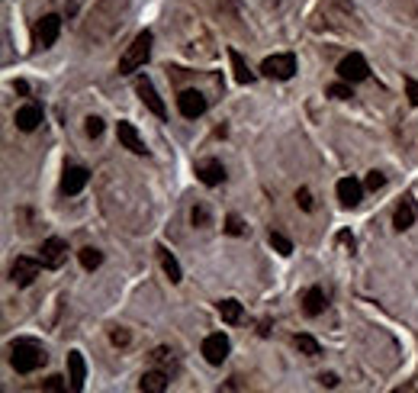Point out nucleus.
Instances as JSON below:
<instances>
[{
  "instance_id": "5701e85b",
  "label": "nucleus",
  "mask_w": 418,
  "mask_h": 393,
  "mask_svg": "<svg viewBox=\"0 0 418 393\" xmlns=\"http://www.w3.org/2000/svg\"><path fill=\"white\" fill-rule=\"evenodd\" d=\"M219 316H222V322H229V326H235V322H241V316H245V309H241L238 300H222V303H219Z\"/></svg>"
},
{
  "instance_id": "20e7f679",
  "label": "nucleus",
  "mask_w": 418,
  "mask_h": 393,
  "mask_svg": "<svg viewBox=\"0 0 418 393\" xmlns=\"http://www.w3.org/2000/svg\"><path fill=\"white\" fill-rule=\"evenodd\" d=\"M64 258H68V242L64 239H58V235H52V239H45L39 248V261L42 267H49V271H55V267L64 265Z\"/></svg>"
},
{
  "instance_id": "72a5a7b5",
  "label": "nucleus",
  "mask_w": 418,
  "mask_h": 393,
  "mask_svg": "<svg viewBox=\"0 0 418 393\" xmlns=\"http://www.w3.org/2000/svg\"><path fill=\"white\" fill-rule=\"evenodd\" d=\"M406 94H408V100L418 106V81H412V78H408V81H406Z\"/></svg>"
},
{
  "instance_id": "0eeeda50",
  "label": "nucleus",
  "mask_w": 418,
  "mask_h": 393,
  "mask_svg": "<svg viewBox=\"0 0 418 393\" xmlns=\"http://www.w3.org/2000/svg\"><path fill=\"white\" fill-rule=\"evenodd\" d=\"M338 75H341V81H347V84L367 81V75H370L367 58H364V55H357V52H351L347 58H341V64H338Z\"/></svg>"
},
{
  "instance_id": "9d476101",
  "label": "nucleus",
  "mask_w": 418,
  "mask_h": 393,
  "mask_svg": "<svg viewBox=\"0 0 418 393\" xmlns=\"http://www.w3.org/2000/svg\"><path fill=\"white\" fill-rule=\"evenodd\" d=\"M334 191H338V200H341L345 210H354V206H360V200H364V184L354 181V178H341Z\"/></svg>"
},
{
  "instance_id": "39448f33",
  "label": "nucleus",
  "mask_w": 418,
  "mask_h": 393,
  "mask_svg": "<svg viewBox=\"0 0 418 393\" xmlns=\"http://www.w3.org/2000/svg\"><path fill=\"white\" fill-rule=\"evenodd\" d=\"M58 32H62V16L58 13H45L39 23H36V45L39 49H52L58 43Z\"/></svg>"
},
{
  "instance_id": "ddd939ff",
  "label": "nucleus",
  "mask_w": 418,
  "mask_h": 393,
  "mask_svg": "<svg viewBox=\"0 0 418 393\" xmlns=\"http://www.w3.org/2000/svg\"><path fill=\"white\" fill-rule=\"evenodd\" d=\"M197 178L206 184V187H219V184L225 181V168H222V161L206 158L197 165Z\"/></svg>"
},
{
  "instance_id": "4468645a",
  "label": "nucleus",
  "mask_w": 418,
  "mask_h": 393,
  "mask_svg": "<svg viewBox=\"0 0 418 393\" xmlns=\"http://www.w3.org/2000/svg\"><path fill=\"white\" fill-rule=\"evenodd\" d=\"M68 381H71V390H84V381H87V364H84L81 351H68Z\"/></svg>"
},
{
  "instance_id": "2f4dec72",
  "label": "nucleus",
  "mask_w": 418,
  "mask_h": 393,
  "mask_svg": "<svg viewBox=\"0 0 418 393\" xmlns=\"http://www.w3.org/2000/svg\"><path fill=\"white\" fill-rule=\"evenodd\" d=\"M68 383H64V377H58V374H52L49 381H42V390H52V393H58V390H64Z\"/></svg>"
},
{
  "instance_id": "c756f323",
  "label": "nucleus",
  "mask_w": 418,
  "mask_h": 393,
  "mask_svg": "<svg viewBox=\"0 0 418 393\" xmlns=\"http://www.w3.org/2000/svg\"><path fill=\"white\" fill-rule=\"evenodd\" d=\"M383 184H386V174H383V171H370V174H367V191H380Z\"/></svg>"
},
{
  "instance_id": "7c9ffc66",
  "label": "nucleus",
  "mask_w": 418,
  "mask_h": 393,
  "mask_svg": "<svg viewBox=\"0 0 418 393\" xmlns=\"http://www.w3.org/2000/svg\"><path fill=\"white\" fill-rule=\"evenodd\" d=\"M225 233L229 235H245L248 229H245V223H241L238 216H229V219H225Z\"/></svg>"
},
{
  "instance_id": "f257e3e1",
  "label": "nucleus",
  "mask_w": 418,
  "mask_h": 393,
  "mask_svg": "<svg viewBox=\"0 0 418 393\" xmlns=\"http://www.w3.org/2000/svg\"><path fill=\"white\" fill-rule=\"evenodd\" d=\"M49 361V355L42 348L39 342H29V339H20L10 345V364L16 374H32L39 371L42 364Z\"/></svg>"
},
{
  "instance_id": "dca6fc26",
  "label": "nucleus",
  "mask_w": 418,
  "mask_h": 393,
  "mask_svg": "<svg viewBox=\"0 0 418 393\" xmlns=\"http://www.w3.org/2000/svg\"><path fill=\"white\" fill-rule=\"evenodd\" d=\"M42 123V106L39 104H26L16 110V129H23V132H32V129Z\"/></svg>"
},
{
  "instance_id": "c9c22d12",
  "label": "nucleus",
  "mask_w": 418,
  "mask_h": 393,
  "mask_svg": "<svg viewBox=\"0 0 418 393\" xmlns=\"http://www.w3.org/2000/svg\"><path fill=\"white\" fill-rule=\"evenodd\" d=\"M110 339H113V345H125V342H129V332H125V329H113V335H110Z\"/></svg>"
},
{
  "instance_id": "bb28decb",
  "label": "nucleus",
  "mask_w": 418,
  "mask_h": 393,
  "mask_svg": "<svg viewBox=\"0 0 418 393\" xmlns=\"http://www.w3.org/2000/svg\"><path fill=\"white\" fill-rule=\"evenodd\" d=\"M84 132H87L90 139H100V136H103V119H100V117H87V119H84Z\"/></svg>"
},
{
  "instance_id": "f3484780",
  "label": "nucleus",
  "mask_w": 418,
  "mask_h": 393,
  "mask_svg": "<svg viewBox=\"0 0 418 393\" xmlns=\"http://www.w3.org/2000/svg\"><path fill=\"white\" fill-rule=\"evenodd\" d=\"M138 390L142 393H164L167 390V371L155 368V371H145L142 381H138Z\"/></svg>"
},
{
  "instance_id": "9b49d317",
  "label": "nucleus",
  "mask_w": 418,
  "mask_h": 393,
  "mask_svg": "<svg viewBox=\"0 0 418 393\" xmlns=\"http://www.w3.org/2000/svg\"><path fill=\"white\" fill-rule=\"evenodd\" d=\"M177 110H180V117H187V119L203 117L206 113V97L199 94V91H180Z\"/></svg>"
},
{
  "instance_id": "7ed1b4c3",
  "label": "nucleus",
  "mask_w": 418,
  "mask_h": 393,
  "mask_svg": "<svg viewBox=\"0 0 418 393\" xmlns=\"http://www.w3.org/2000/svg\"><path fill=\"white\" fill-rule=\"evenodd\" d=\"M261 75L271 81H290L296 75V58L293 55H271L261 62Z\"/></svg>"
},
{
  "instance_id": "393cba45",
  "label": "nucleus",
  "mask_w": 418,
  "mask_h": 393,
  "mask_svg": "<svg viewBox=\"0 0 418 393\" xmlns=\"http://www.w3.org/2000/svg\"><path fill=\"white\" fill-rule=\"evenodd\" d=\"M77 258H81V265H84V271H97V267L103 265V252H97V248H81L77 252Z\"/></svg>"
},
{
  "instance_id": "a211bd4d",
  "label": "nucleus",
  "mask_w": 418,
  "mask_h": 393,
  "mask_svg": "<svg viewBox=\"0 0 418 393\" xmlns=\"http://www.w3.org/2000/svg\"><path fill=\"white\" fill-rule=\"evenodd\" d=\"M303 313H306V316H322V313H325V290L322 287H309V290H306Z\"/></svg>"
},
{
  "instance_id": "6ab92c4d",
  "label": "nucleus",
  "mask_w": 418,
  "mask_h": 393,
  "mask_svg": "<svg viewBox=\"0 0 418 393\" xmlns=\"http://www.w3.org/2000/svg\"><path fill=\"white\" fill-rule=\"evenodd\" d=\"M148 358H151V364H155V368H161V371H174V368H177V355H174V351L167 348V345H158L155 351H151V355H148Z\"/></svg>"
},
{
  "instance_id": "f03ea898",
  "label": "nucleus",
  "mask_w": 418,
  "mask_h": 393,
  "mask_svg": "<svg viewBox=\"0 0 418 393\" xmlns=\"http://www.w3.org/2000/svg\"><path fill=\"white\" fill-rule=\"evenodd\" d=\"M151 58V32H138L136 39L129 43V49H125V55L119 58V75H136L138 68Z\"/></svg>"
},
{
  "instance_id": "2eb2a0df",
  "label": "nucleus",
  "mask_w": 418,
  "mask_h": 393,
  "mask_svg": "<svg viewBox=\"0 0 418 393\" xmlns=\"http://www.w3.org/2000/svg\"><path fill=\"white\" fill-rule=\"evenodd\" d=\"M116 136H119V142H123L129 152H136V155H148L145 142L138 139V132H136V126H132V123H119V126H116Z\"/></svg>"
},
{
  "instance_id": "473e14b6",
  "label": "nucleus",
  "mask_w": 418,
  "mask_h": 393,
  "mask_svg": "<svg viewBox=\"0 0 418 393\" xmlns=\"http://www.w3.org/2000/svg\"><path fill=\"white\" fill-rule=\"evenodd\" d=\"M296 203H299L303 210H312V193L306 191V187H299V191H296Z\"/></svg>"
},
{
  "instance_id": "f704fd0d",
  "label": "nucleus",
  "mask_w": 418,
  "mask_h": 393,
  "mask_svg": "<svg viewBox=\"0 0 418 393\" xmlns=\"http://www.w3.org/2000/svg\"><path fill=\"white\" fill-rule=\"evenodd\" d=\"M338 245H345L347 252H354V235H351V233H338Z\"/></svg>"
},
{
  "instance_id": "e433bc0d",
  "label": "nucleus",
  "mask_w": 418,
  "mask_h": 393,
  "mask_svg": "<svg viewBox=\"0 0 418 393\" xmlns=\"http://www.w3.org/2000/svg\"><path fill=\"white\" fill-rule=\"evenodd\" d=\"M319 383H322V387H334V383H338V377H334V374H322V377H319Z\"/></svg>"
},
{
  "instance_id": "f8f14e48",
  "label": "nucleus",
  "mask_w": 418,
  "mask_h": 393,
  "mask_svg": "<svg viewBox=\"0 0 418 393\" xmlns=\"http://www.w3.org/2000/svg\"><path fill=\"white\" fill-rule=\"evenodd\" d=\"M87 181H90V174H87V168H64V178H62V193L64 197H74V193H81L84 187H87Z\"/></svg>"
},
{
  "instance_id": "a878e982",
  "label": "nucleus",
  "mask_w": 418,
  "mask_h": 393,
  "mask_svg": "<svg viewBox=\"0 0 418 393\" xmlns=\"http://www.w3.org/2000/svg\"><path fill=\"white\" fill-rule=\"evenodd\" d=\"M271 245H273V248H277V252H280L283 258H286V255H293V242H290V239H286V235H280V233H271Z\"/></svg>"
},
{
  "instance_id": "cd10ccee",
  "label": "nucleus",
  "mask_w": 418,
  "mask_h": 393,
  "mask_svg": "<svg viewBox=\"0 0 418 393\" xmlns=\"http://www.w3.org/2000/svg\"><path fill=\"white\" fill-rule=\"evenodd\" d=\"M190 219H193V226L206 229V226H209V210L203 206V203H197V206H193V213H190Z\"/></svg>"
},
{
  "instance_id": "4be33fe9",
  "label": "nucleus",
  "mask_w": 418,
  "mask_h": 393,
  "mask_svg": "<svg viewBox=\"0 0 418 393\" xmlns=\"http://www.w3.org/2000/svg\"><path fill=\"white\" fill-rule=\"evenodd\" d=\"M229 62H232V75H235V81H238V84H251V81H254L251 68L245 64V58H241V55L235 52V49L229 52Z\"/></svg>"
},
{
  "instance_id": "c85d7f7f",
  "label": "nucleus",
  "mask_w": 418,
  "mask_h": 393,
  "mask_svg": "<svg viewBox=\"0 0 418 393\" xmlns=\"http://www.w3.org/2000/svg\"><path fill=\"white\" fill-rule=\"evenodd\" d=\"M328 97H334V100H347V97H354V94H351V84H347V81H338V84L328 87Z\"/></svg>"
},
{
  "instance_id": "6e6552de",
  "label": "nucleus",
  "mask_w": 418,
  "mask_h": 393,
  "mask_svg": "<svg viewBox=\"0 0 418 393\" xmlns=\"http://www.w3.org/2000/svg\"><path fill=\"white\" fill-rule=\"evenodd\" d=\"M229 335H222V332H212V335H206L203 339V358H206L209 364H222L225 358H229Z\"/></svg>"
},
{
  "instance_id": "b1692460",
  "label": "nucleus",
  "mask_w": 418,
  "mask_h": 393,
  "mask_svg": "<svg viewBox=\"0 0 418 393\" xmlns=\"http://www.w3.org/2000/svg\"><path fill=\"white\" fill-rule=\"evenodd\" d=\"M293 345H296L299 355H306V358H319V355H322V345H319L312 335H306V332H299V335L293 339Z\"/></svg>"
},
{
  "instance_id": "412c9836",
  "label": "nucleus",
  "mask_w": 418,
  "mask_h": 393,
  "mask_svg": "<svg viewBox=\"0 0 418 393\" xmlns=\"http://www.w3.org/2000/svg\"><path fill=\"white\" fill-rule=\"evenodd\" d=\"M415 223V203L412 200H402L396 206V216H393V226H396L399 233H402V229H408V226Z\"/></svg>"
},
{
  "instance_id": "1a4fd4ad",
  "label": "nucleus",
  "mask_w": 418,
  "mask_h": 393,
  "mask_svg": "<svg viewBox=\"0 0 418 393\" xmlns=\"http://www.w3.org/2000/svg\"><path fill=\"white\" fill-rule=\"evenodd\" d=\"M39 267H42V261H36V258H16L10 265V281L16 287H29L32 281L39 277Z\"/></svg>"
},
{
  "instance_id": "aec40b11",
  "label": "nucleus",
  "mask_w": 418,
  "mask_h": 393,
  "mask_svg": "<svg viewBox=\"0 0 418 393\" xmlns=\"http://www.w3.org/2000/svg\"><path fill=\"white\" fill-rule=\"evenodd\" d=\"M158 258H161V267H164V274L171 277V284H180L184 281V274H180V265H177V258L167 252L164 245H158Z\"/></svg>"
},
{
  "instance_id": "423d86ee",
  "label": "nucleus",
  "mask_w": 418,
  "mask_h": 393,
  "mask_svg": "<svg viewBox=\"0 0 418 393\" xmlns=\"http://www.w3.org/2000/svg\"><path fill=\"white\" fill-rule=\"evenodd\" d=\"M136 94H138V100H142V104H145V106H148V110H151V113H155L158 119H167V106H164V100L158 97L155 84H151V81H148L145 75H142V78H136Z\"/></svg>"
}]
</instances>
